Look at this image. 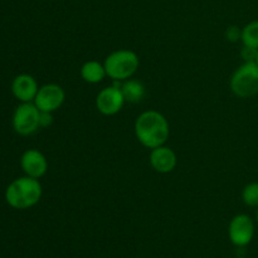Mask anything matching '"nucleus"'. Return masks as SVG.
<instances>
[{"instance_id":"4468645a","label":"nucleus","mask_w":258,"mask_h":258,"mask_svg":"<svg viewBox=\"0 0 258 258\" xmlns=\"http://www.w3.org/2000/svg\"><path fill=\"white\" fill-rule=\"evenodd\" d=\"M241 42L243 47L258 49V19L252 20L242 28Z\"/></svg>"},{"instance_id":"f03ea898","label":"nucleus","mask_w":258,"mask_h":258,"mask_svg":"<svg viewBox=\"0 0 258 258\" xmlns=\"http://www.w3.org/2000/svg\"><path fill=\"white\" fill-rule=\"evenodd\" d=\"M42 194L43 189L39 179L25 175L9 184L5 191V199L12 208L23 211L37 206L42 199Z\"/></svg>"},{"instance_id":"7ed1b4c3","label":"nucleus","mask_w":258,"mask_h":258,"mask_svg":"<svg viewBox=\"0 0 258 258\" xmlns=\"http://www.w3.org/2000/svg\"><path fill=\"white\" fill-rule=\"evenodd\" d=\"M107 77L113 82H123L133 78L140 67V58L138 53L131 49H117L106 57L103 60Z\"/></svg>"},{"instance_id":"423d86ee","label":"nucleus","mask_w":258,"mask_h":258,"mask_svg":"<svg viewBox=\"0 0 258 258\" xmlns=\"http://www.w3.org/2000/svg\"><path fill=\"white\" fill-rule=\"evenodd\" d=\"M125 103V97L121 91V82H115L113 85L103 87L97 93L95 100L96 108L103 116L117 115Z\"/></svg>"},{"instance_id":"39448f33","label":"nucleus","mask_w":258,"mask_h":258,"mask_svg":"<svg viewBox=\"0 0 258 258\" xmlns=\"http://www.w3.org/2000/svg\"><path fill=\"white\" fill-rule=\"evenodd\" d=\"M13 127L22 136H29L40 128V111L34 102L20 103L13 115Z\"/></svg>"},{"instance_id":"dca6fc26","label":"nucleus","mask_w":258,"mask_h":258,"mask_svg":"<svg viewBox=\"0 0 258 258\" xmlns=\"http://www.w3.org/2000/svg\"><path fill=\"white\" fill-rule=\"evenodd\" d=\"M241 35H242V29L237 25H231V27L227 28L226 30V38L227 40L229 42H239L241 40Z\"/></svg>"},{"instance_id":"f3484780","label":"nucleus","mask_w":258,"mask_h":258,"mask_svg":"<svg viewBox=\"0 0 258 258\" xmlns=\"http://www.w3.org/2000/svg\"><path fill=\"white\" fill-rule=\"evenodd\" d=\"M53 123L52 112H40V127L45 128Z\"/></svg>"},{"instance_id":"9d476101","label":"nucleus","mask_w":258,"mask_h":258,"mask_svg":"<svg viewBox=\"0 0 258 258\" xmlns=\"http://www.w3.org/2000/svg\"><path fill=\"white\" fill-rule=\"evenodd\" d=\"M20 166L25 175L30 178L39 179L48 171V160L44 154L37 149H29L24 151L20 158Z\"/></svg>"},{"instance_id":"f8f14e48","label":"nucleus","mask_w":258,"mask_h":258,"mask_svg":"<svg viewBox=\"0 0 258 258\" xmlns=\"http://www.w3.org/2000/svg\"><path fill=\"white\" fill-rule=\"evenodd\" d=\"M80 75L81 78L90 85H97V83L102 82L105 77H107L103 62L96 59H91L83 63L80 68Z\"/></svg>"},{"instance_id":"6e6552de","label":"nucleus","mask_w":258,"mask_h":258,"mask_svg":"<svg viewBox=\"0 0 258 258\" xmlns=\"http://www.w3.org/2000/svg\"><path fill=\"white\" fill-rule=\"evenodd\" d=\"M254 222L248 214H237L231 219L228 226V237L236 247H246L254 236Z\"/></svg>"},{"instance_id":"6ab92c4d","label":"nucleus","mask_w":258,"mask_h":258,"mask_svg":"<svg viewBox=\"0 0 258 258\" xmlns=\"http://www.w3.org/2000/svg\"><path fill=\"white\" fill-rule=\"evenodd\" d=\"M256 221H257V223H258V208H257V211H256Z\"/></svg>"},{"instance_id":"2eb2a0df","label":"nucleus","mask_w":258,"mask_h":258,"mask_svg":"<svg viewBox=\"0 0 258 258\" xmlns=\"http://www.w3.org/2000/svg\"><path fill=\"white\" fill-rule=\"evenodd\" d=\"M242 202L249 208H258V181H252L244 185L241 193Z\"/></svg>"},{"instance_id":"0eeeda50","label":"nucleus","mask_w":258,"mask_h":258,"mask_svg":"<svg viewBox=\"0 0 258 258\" xmlns=\"http://www.w3.org/2000/svg\"><path fill=\"white\" fill-rule=\"evenodd\" d=\"M66 101V92L62 86L57 83H47L40 86L34 98V105L40 112H55L63 106Z\"/></svg>"},{"instance_id":"9b49d317","label":"nucleus","mask_w":258,"mask_h":258,"mask_svg":"<svg viewBox=\"0 0 258 258\" xmlns=\"http://www.w3.org/2000/svg\"><path fill=\"white\" fill-rule=\"evenodd\" d=\"M39 86L33 76L23 73L17 76L12 83V92L14 97L22 103L33 102L37 96Z\"/></svg>"},{"instance_id":"f257e3e1","label":"nucleus","mask_w":258,"mask_h":258,"mask_svg":"<svg viewBox=\"0 0 258 258\" xmlns=\"http://www.w3.org/2000/svg\"><path fill=\"white\" fill-rule=\"evenodd\" d=\"M134 131L139 143L151 150L165 145L170 136V125L163 113L156 110H148L136 117Z\"/></svg>"},{"instance_id":"20e7f679","label":"nucleus","mask_w":258,"mask_h":258,"mask_svg":"<svg viewBox=\"0 0 258 258\" xmlns=\"http://www.w3.org/2000/svg\"><path fill=\"white\" fill-rule=\"evenodd\" d=\"M229 88L238 98H251L258 95V64L243 62L236 68L229 80Z\"/></svg>"},{"instance_id":"1a4fd4ad","label":"nucleus","mask_w":258,"mask_h":258,"mask_svg":"<svg viewBox=\"0 0 258 258\" xmlns=\"http://www.w3.org/2000/svg\"><path fill=\"white\" fill-rule=\"evenodd\" d=\"M150 166L159 174H169L178 165V156L175 151L166 145L151 149L149 155Z\"/></svg>"},{"instance_id":"ddd939ff","label":"nucleus","mask_w":258,"mask_h":258,"mask_svg":"<svg viewBox=\"0 0 258 258\" xmlns=\"http://www.w3.org/2000/svg\"><path fill=\"white\" fill-rule=\"evenodd\" d=\"M121 91H122L126 102L130 103L141 102L146 95V88L144 83L135 78H128L121 82Z\"/></svg>"},{"instance_id":"a211bd4d","label":"nucleus","mask_w":258,"mask_h":258,"mask_svg":"<svg viewBox=\"0 0 258 258\" xmlns=\"http://www.w3.org/2000/svg\"><path fill=\"white\" fill-rule=\"evenodd\" d=\"M254 62H256L258 64V49H257V54H256V59H254Z\"/></svg>"}]
</instances>
